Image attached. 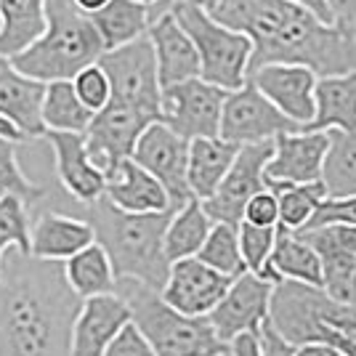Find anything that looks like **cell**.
<instances>
[{"label":"cell","mask_w":356,"mask_h":356,"mask_svg":"<svg viewBox=\"0 0 356 356\" xmlns=\"http://www.w3.org/2000/svg\"><path fill=\"white\" fill-rule=\"evenodd\" d=\"M237 237L245 268L252 271V274H261V268L266 266L271 248H274L277 226H255V223L242 221L237 226Z\"/></svg>","instance_id":"obj_38"},{"label":"cell","mask_w":356,"mask_h":356,"mask_svg":"<svg viewBox=\"0 0 356 356\" xmlns=\"http://www.w3.org/2000/svg\"><path fill=\"white\" fill-rule=\"evenodd\" d=\"M266 189L277 194V205H280V223L287 232L303 229L316 205L327 197V189L322 181L314 184H284V181H266Z\"/></svg>","instance_id":"obj_34"},{"label":"cell","mask_w":356,"mask_h":356,"mask_svg":"<svg viewBox=\"0 0 356 356\" xmlns=\"http://www.w3.org/2000/svg\"><path fill=\"white\" fill-rule=\"evenodd\" d=\"M72 88L77 93V99L88 106L90 112H99L102 106H106V102L112 99V86L109 77L102 70L99 61H93L88 67H83L80 72L72 77Z\"/></svg>","instance_id":"obj_39"},{"label":"cell","mask_w":356,"mask_h":356,"mask_svg":"<svg viewBox=\"0 0 356 356\" xmlns=\"http://www.w3.org/2000/svg\"><path fill=\"white\" fill-rule=\"evenodd\" d=\"M141 3H149V6H154V3H160V0H141ZM170 3H176V0H170Z\"/></svg>","instance_id":"obj_52"},{"label":"cell","mask_w":356,"mask_h":356,"mask_svg":"<svg viewBox=\"0 0 356 356\" xmlns=\"http://www.w3.org/2000/svg\"><path fill=\"white\" fill-rule=\"evenodd\" d=\"M335 24H341L346 30H356V0H327Z\"/></svg>","instance_id":"obj_45"},{"label":"cell","mask_w":356,"mask_h":356,"mask_svg":"<svg viewBox=\"0 0 356 356\" xmlns=\"http://www.w3.org/2000/svg\"><path fill=\"white\" fill-rule=\"evenodd\" d=\"M176 208L163 213H125L106 197L88 205V223L96 242L112 261L118 280H136L152 290H163L170 261L165 258L163 234Z\"/></svg>","instance_id":"obj_3"},{"label":"cell","mask_w":356,"mask_h":356,"mask_svg":"<svg viewBox=\"0 0 356 356\" xmlns=\"http://www.w3.org/2000/svg\"><path fill=\"white\" fill-rule=\"evenodd\" d=\"M306 234H314L330 245L356 252V226H325V229H309Z\"/></svg>","instance_id":"obj_44"},{"label":"cell","mask_w":356,"mask_h":356,"mask_svg":"<svg viewBox=\"0 0 356 356\" xmlns=\"http://www.w3.org/2000/svg\"><path fill=\"white\" fill-rule=\"evenodd\" d=\"M208 14L250 40L248 74L264 64H303L316 77L356 70L354 32L290 0H218Z\"/></svg>","instance_id":"obj_1"},{"label":"cell","mask_w":356,"mask_h":356,"mask_svg":"<svg viewBox=\"0 0 356 356\" xmlns=\"http://www.w3.org/2000/svg\"><path fill=\"white\" fill-rule=\"evenodd\" d=\"M258 277H264L274 284L282 282V280H293V282L322 287V261H319V252L314 250L300 234L277 226V239H274L271 255H268L266 266L261 268Z\"/></svg>","instance_id":"obj_24"},{"label":"cell","mask_w":356,"mask_h":356,"mask_svg":"<svg viewBox=\"0 0 356 356\" xmlns=\"http://www.w3.org/2000/svg\"><path fill=\"white\" fill-rule=\"evenodd\" d=\"M90 22L102 38L104 51L118 48L147 35L149 30V3L141 0H109L104 8L90 14Z\"/></svg>","instance_id":"obj_30"},{"label":"cell","mask_w":356,"mask_h":356,"mask_svg":"<svg viewBox=\"0 0 356 356\" xmlns=\"http://www.w3.org/2000/svg\"><path fill=\"white\" fill-rule=\"evenodd\" d=\"M354 38H356V30H354Z\"/></svg>","instance_id":"obj_54"},{"label":"cell","mask_w":356,"mask_h":356,"mask_svg":"<svg viewBox=\"0 0 356 356\" xmlns=\"http://www.w3.org/2000/svg\"><path fill=\"white\" fill-rule=\"evenodd\" d=\"M322 184L330 197L356 194V131H330Z\"/></svg>","instance_id":"obj_33"},{"label":"cell","mask_w":356,"mask_h":356,"mask_svg":"<svg viewBox=\"0 0 356 356\" xmlns=\"http://www.w3.org/2000/svg\"><path fill=\"white\" fill-rule=\"evenodd\" d=\"M290 3H296V6H300V8L312 11L314 16H319V19H322V22H327V24H332V22H335L327 0H290Z\"/></svg>","instance_id":"obj_47"},{"label":"cell","mask_w":356,"mask_h":356,"mask_svg":"<svg viewBox=\"0 0 356 356\" xmlns=\"http://www.w3.org/2000/svg\"><path fill=\"white\" fill-rule=\"evenodd\" d=\"M96 239L88 218H74L64 213L45 210L30 226V255L40 261H59L64 264L70 255L83 250Z\"/></svg>","instance_id":"obj_23"},{"label":"cell","mask_w":356,"mask_h":356,"mask_svg":"<svg viewBox=\"0 0 356 356\" xmlns=\"http://www.w3.org/2000/svg\"><path fill=\"white\" fill-rule=\"evenodd\" d=\"M170 11L197 48L200 77L223 90L239 88L248 80V64L252 54L250 40L242 32L216 22L194 0H176L170 3Z\"/></svg>","instance_id":"obj_7"},{"label":"cell","mask_w":356,"mask_h":356,"mask_svg":"<svg viewBox=\"0 0 356 356\" xmlns=\"http://www.w3.org/2000/svg\"><path fill=\"white\" fill-rule=\"evenodd\" d=\"M306 131H356V70L316 77L314 118Z\"/></svg>","instance_id":"obj_25"},{"label":"cell","mask_w":356,"mask_h":356,"mask_svg":"<svg viewBox=\"0 0 356 356\" xmlns=\"http://www.w3.org/2000/svg\"><path fill=\"white\" fill-rule=\"evenodd\" d=\"M290 131H300V125L284 118L250 80L226 93L221 106V125H218V136L223 141L245 147L258 141H274L280 134Z\"/></svg>","instance_id":"obj_10"},{"label":"cell","mask_w":356,"mask_h":356,"mask_svg":"<svg viewBox=\"0 0 356 356\" xmlns=\"http://www.w3.org/2000/svg\"><path fill=\"white\" fill-rule=\"evenodd\" d=\"M74 6H77V11H83V14H96L99 8H104L109 0H72Z\"/></svg>","instance_id":"obj_50"},{"label":"cell","mask_w":356,"mask_h":356,"mask_svg":"<svg viewBox=\"0 0 356 356\" xmlns=\"http://www.w3.org/2000/svg\"><path fill=\"white\" fill-rule=\"evenodd\" d=\"M104 356H157V354H154V348L149 346L147 338L141 335V330H138L134 322H128V325L118 332V338L106 346Z\"/></svg>","instance_id":"obj_42"},{"label":"cell","mask_w":356,"mask_h":356,"mask_svg":"<svg viewBox=\"0 0 356 356\" xmlns=\"http://www.w3.org/2000/svg\"><path fill=\"white\" fill-rule=\"evenodd\" d=\"M242 221L255 223V226H277L280 223V205H277V194L271 189H261L248 200V205L242 210Z\"/></svg>","instance_id":"obj_41"},{"label":"cell","mask_w":356,"mask_h":356,"mask_svg":"<svg viewBox=\"0 0 356 356\" xmlns=\"http://www.w3.org/2000/svg\"><path fill=\"white\" fill-rule=\"evenodd\" d=\"M271 290H274V282L252 271H242L239 277H234L229 290L208 314L216 335L229 346L242 332H258L268 319Z\"/></svg>","instance_id":"obj_14"},{"label":"cell","mask_w":356,"mask_h":356,"mask_svg":"<svg viewBox=\"0 0 356 356\" xmlns=\"http://www.w3.org/2000/svg\"><path fill=\"white\" fill-rule=\"evenodd\" d=\"M268 325L293 346L327 343L346 356H356V306H346L322 287L282 280L268 300Z\"/></svg>","instance_id":"obj_4"},{"label":"cell","mask_w":356,"mask_h":356,"mask_svg":"<svg viewBox=\"0 0 356 356\" xmlns=\"http://www.w3.org/2000/svg\"><path fill=\"white\" fill-rule=\"evenodd\" d=\"M61 268H64V280L70 284V290L80 300L90 296H102V293H115V284H118L115 268H112L106 250L96 239L86 245L83 250L70 255L61 264Z\"/></svg>","instance_id":"obj_28"},{"label":"cell","mask_w":356,"mask_h":356,"mask_svg":"<svg viewBox=\"0 0 356 356\" xmlns=\"http://www.w3.org/2000/svg\"><path fill=\"white\" fill-rule=\"evenodd\" d=\"M45 83L22 74L8 56H0V115L14 122L24 138H43L45 125L40 118Z\"/></svg>","instance_id":"obj_21"},{"label":"cell","mask_w":356,"mask_h":356,"mask_svg":"<svg viewBox=\"0 0 356 356\" xmlns=\"http://www.w3.org/2000/svg\"><path fill=\"white\" fill-rule=\"evenodd\" d=\"M194 3H197V6H202L205 11H210V8H213V6L218 3V0H194Z\"/></svg>","instance_id":"obj_51"},{"label":"cell","mask_w":356,"mask_h":356,"mask_svg":"<svg viewBox=\"0 0 356 356\" xmlns=\"http://www.w3.org/2000/svg\"><path fill=\"white\" fill-rule=\"evenodd\" d=\"M80 298L59 261L14 250L0 264V356H70Z\"/></svg>","instance_id":"obj_2"},{"label":"cell","mask_w":356,"mask_h":356,"mask_svg":"<svg viewBox=\"0 0 356 356\" xmlns=\"http://www.w3.org/2000/svg\"><path fill=\"white\" fill-rule=\"evenodd\" d=\"M319 252L322 261V290L332 300L346 303V306H356V252L343 250L338 245H330L325 239L306 234V232H296Z\"/></svg>","instance_id":"obj_31"},{"label":"cell","mask_w":356,"mask_h":356,"mask_svg":"<svg viewBox=\"0 0 356 356\" xmlns=\"http://www.w3.org/2000/svg\"><path fill=\"white\" fill-rule=\"evenodd\" d=\"M128 322L131 309L120 293L83 298L70 327V356H104L106 346Z\"/></svg>","instance_id":"obj_16"},{"label":"cell","mask_w":356,"mask_h":356,"mask_svg":"<svg viewBox=\"0 0 356 356\" xmlns=\"http://www.w3.org/2000/svg\"><path fill=\"white\" fill-rule=\"evenodd\" d=\"M102 54L104 45L88 14L77 11L72 0H45V32L11 61L22 74L51 83L72 80Z\"/></svg>","instance_id":"obj_5"},{"label":"cell","mask_w":356,"mask_h":356,"mask_svg":"<svg viewBox=\"0 0 356 356\" xmlns=\"http://www.w3.org/2000/svg\"><path fill=\"white\" fill-rule=\"evenodd\" d=\"M43 138L54 149V160H56V176L64 192L72 200L90 205L99 197H104L106 176L93 165L86 138L83 134H70V131H45Z\"/></svg>","instance_id":"obj_19"},{"label":"cell","mask_w":356,"mask_h":356,"mask_svg":"<svg viewBox=\"0 0 356 356\" xmlns=\"http://www.w3.org/2000/svg\"><path fill=\"white\" fill-rule=\"evenodd\" d=\"M147 38L154 51V61H157V77L160 86H173L189 77H200V56L194 48L192 38L186 30L178 24L173 11L168 8L163 14H157L149 22Z\"/></svg>","instance_id":"obj_20"},{"label":"cell","mask_w":356,"mask_h":356,"mask_svg":"<svg viewBox=\"0 0 356 356\" xmlns=\"http://www.w3.org/2000/svg\"><path fill=\"white\" fill-rule=\"evenodd\" d=\"M330 131H290L274 138V152L268 157L264 176L266 181L284 184H314L322 181Z\"/></svg>","instance_id":"obj_17"},{"label":"cell","mask_w":356,"mask_h":356,"mask_svg":"<svg viewBox=\"0 0 356 356\" xmlns=\"http://www.w3.org/2000/svg\"><path fill=\"white\" fill-rule=\"evenodd\" d=\"M210 226H213V218L202 208V200L192 197L184 205H178L173 210L168 226H165V234H163L165 258L173 264L178 258H192V255H197V250L202 248V242L208 237Z\"/></svg>","instance_id":"obj_29"},{"label":"cell","mask_w":356,"mask_h":356,"mask_svg":"<svg viewBox=\"0 0 356 356\" xmlns=\"http://www.w3.org/2000/svg\"><path fill=\"white\" fill-rule=\"evenodd\" d=\"M157 115L134 104H125L118 99H109L106 106L93 112L88 128H86V149H88L93 165L102 173H112L122 160L134 154V147L144 128L157 122Z\"/></svg>","instance_id":"obj_9"},{"label":"cell","mask_w":356,"mask_h":356,"mask_svg":"<svg viewBox=\"0 0 356 356\" xmlns=\"http://www.w3.org/2000/svg\"><path fill=\"white\" fill-rule=\"evenodd\" d=\"M115 293L125 298L134 322L157 356H216L226 343L216 335L208 316H189L168 306L160 290L136 280H118Z\"/></svg>","instance_id":"obj_6"},{"label":"cell","mask_w":356,"mask_h":356,"mask_svg":"<svg viewBox=\"0 0 356 356\" xmlns=\"http://www.w3.org/2000/svg\"><path fill=\"white\" fill-rule=\"evenodd\" d=\"M229 351L232 356H261L258 348V332H242L234 341L229 343Z\"/></svg>","instance_id":"obj_46"},{"label":"cell","mask_w":356,"mask_h":356,"mask_svg":"<svg viewBox=\"0 0 356 356\" xmlns=\"http://www.w3.org/2000/svg\"><path fill=\"white\" fill-rule=\"evenodd\" d=\"M45 32V0H0V56H16Z\"/></svg>","instance_id":"obj_27"},{"label":"cell","mask_w":356,"mask_h":356,"mask_svg":"<svg viewBox=\"0 0 356 356\" xmlns=\"http://www.w3.org/2000/svg\"><path fill=\"white\" fill-rule=\"evenodd\" d=\"M234 277L221 274L213 266L202 264L197 255L192 258H178L168 268L160 296L168 306L189 316H208L213 306L223 298Z\"/></svg>","instance_id":"obj_15"},{"label":"cell","mask_w":356,"mask_h":356,"mask_svg":"<svg viewBox=\"0 0 356 356\" xmlns=\"http://www.w3.org/2000/svg\"><path fill=\"white\" fill-rule=\"evenodd\" d=\"M325 226H356V194H343V197H322V202L312 213L309 223L298 232L309 229H325Z\"/></svg>","instance_id":"obj_40"},{"label":"cell","mask_w":356,"mask_h":356,"mask_svg":"<svg viewBox=\"0 0 356 356\" xmlns=\"http://www.w3.org/2000/svg\"><path fill=\"white\" fill-rule=\"evenodd\" d=\"M104 197L125 213H163L173 208L163 184L134 157L122 160L112 173H106Z\"/></svg>","instance_id":"obj_22"},{"label":"cell","mask_w":356,"mask_h":356,"mask_svg":"<svg viewBox=\"0 0 356 356\" xmlns=\"http://www.w3.org/2000/svg\"><path fill=\"white\" fill-rule=\"evenodd\" d=\"M0 197H19L27 208L45 197V186L35 184L16 160V141L0 138Z\"/></svg>","instance_id":"obj_36"},{"label":"cell","mask_w":356,"mask_h":356,"mask_svg":"<svg viewBox=\"0 0 356 356\" xmlns=\"http://www.w3.org/2000/svg\"><path fill=\"white\" fill-rule=\"evenodd\" d=\"M216 356H232V351H229V348H223L221 354H216Z\"/></svg>","instance_id":"obj_53"},{"label":"cell","mask_w":356,"mask_h":356,"mask_svg":"<svg viewBox=\"0 0 356 356\" xmlns=\"http://www.w3.org/2000/svg\"><path fill=\"white\" fill-rule=\"evenodd\" d=\"M40 118H43L45 131L86 134L93 112L77 99L72 80H51V83H45Z\"/></svg>","instance_id":"obj_32"},{"label":"cell","mask_w":356,"mask_h":356,"mask_svg":"<svg viewBox=\"0 0 356 356\" xmlns=\"http://www.w3.org/2000/svg\"><path fill=\"white\" fill-rule=\"evenodd\" d=\"M229 90L213 86L202 77H189L160 93V120L186 141L200 136H218L221 106Z\"/></svg>","instance_id":"obj_11"},{"label":"cell","mask_w":356,"mask_h":356,"mask_svg":"<svg viewBox=\"0 0 356 356\" xmlns=\"http://www.w3.org/2000/svg\"><path fill=\"white\" fill-rule=\"evenodd\" d=\"M197 258L202 264L213 266L216 271L229 274V277H239L242 271H248L245 261H242V252H239L237 226H229L221 221H213L202 248L197 250Z\"/></svg>","instance_id":"obj_35"},{"label":"cell","mask_w":356,"mask_h":356,"mask_svg":"<svg viewBox=\"0 0 356 356\" xmlns=\"http://www.w3.org/2000/svg\"><path fill=\"white\" fill-rule=\"evenodd\" d=\"M258 348H261V356H296V346L284 341L282 335L268 325V319L258 330Z\"/></svg>","instance_id":"obj_43"},{"label":"cell","mask_w":356,"mask_h":356,"mask_svg":"<svg viewBox=\"0 0 356 356\" xmlns=\"http://www.w3.org/2000/svg\"><path fill=\"white\" fill-rule=\"evenodd\" d=\"M186 152H189V141L176 131H170L163 120H157L144 128L131 154L144 170H149L163 184L173 208L192 200L189 184H186Z\"/></svg>","instance_id":"obj_13"},{"label":"cell","mask_w":356,"mask_h":356,"mask_svg":"<svg viewBox=\"0 0 356 356\" xmlns=\"http://www.w3.org/2000/svg\"><path fill=\"white\" fill-rule=\"evenodd\" d=\"M30 213L19 197H0V264L8 250L30 255Z\"/></svg>","instance_id":"obj_37"},{"label":"cell","mask_w":356,"mask_h":356,"mask_svg":"<svg viewBox=\"0 0 356 356\" xmlns=\"http://www.w3.org/2000/svg\"><path fill=\"white\" fill-rule=\"evenodd\" d=\"M0 138H8V141H16V144H19V141H27L24 134H22L6 115H0Z\"/></svg>","instance_id":"obj_49"},{"label":"cell","mask_w":356,"mask_h":356,"mask_svg":"<svg viewBox=\"0 0 356 356\" xmlns=\"http://www.w3.org/2000/svg\"><path fill=\"white\" fill-rule=\"evenodd\" d=\"M102 70L109 77L112 99L147 109L160 118V77H157V61L147 35L136 38L131 43L109 48L99 56Z\"/></svg>","instance_id":"obj_8"},{"label":"cell","mask_w":356,"mask_h":356,"mask_svg":"<svg viewBox=\"0 0 356 356\" xmlns=\"http://www.w3.org/2000/svg\"><path fill=\"white\" fill-rule=\"evenodd\" d=\"M274 152V141H258V144H245L239 147L237 157L232 168L221 178L218 189L202 200V208L213 221L239 226L242 223V210L248 205L255 192L266 189V163Z\"/></svg>","instance_id":"obj_12"},{"label":"cell","mask_w":356,"mask_h":356,"mask_svg":"<svg viewBox=\"0 0 356 356\" xmlns=\"http://www.w3.org/2000/svg\"><path fill=\"white\" fill-rule=\"evenodd\" d=\"M239 147L221 136H200L189 141L186 152V184L197 200H208L218 189L221 178L232 168Z\"/></svg>","instance_id":"obj_26"},{"label":"cell","mask_w":356,"mask_h":356,"mask_svg":"<svg viewBox=\"0 0 356 356\" xmlns=\"http://www.w3.org/2000/svg\"><path fill=\"white\" fill-rule=\"evenodd\" d=\"M296 356H346V354H341L338 348H332L327 343H303V346H296Z\"/></svg>","instance_id":"obj_48"},{"label":"cell","mask_w":356,"mask_h":356,"mask_svg":"<svg viewBox=\"0 0 356 356\" xmlns=\"http://www.w3.org/2000/svg\"><path fill=\"white\" fill-rule=\"evenodd\" d=\"M255 88L266 96L284 118L306 128L314 118L316 74L303 64H264L248 74Z\"/></svg>","instance_id":"obj_18"}]
</instances>
